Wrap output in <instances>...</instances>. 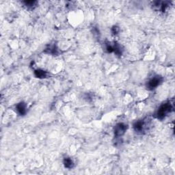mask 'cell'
<instances>
[{"label":"cell","instance_id":"1","mask_svg":"<svg viewBox=\"0 0 175 175\" xmlns=\"http://www.w3.org/2000/svg\"><path fill=\"white\" fill-rule=\"evenodd\" d=\"M173 105L170 102L163 103L157 109L155 116L159 120H163L173 111Z\"/></svg>","mask_w":175,"mask_h":175},{"label":"cell","instance_id":"2","mask_svg":"<svg viewBox=\"0 0 175 175\" xmlns=\"http://www.w3.org/2000/svg\"><path fill=\"white\" fill-rule=\"evenodd\" d=\"M148 125H149L148 121L143 119L136 121L134 124L133 127H134V131L136 133H138V134H143L144 132L146 131V130H147L148 129Z\"/></svg>","mask_w":175,"mask_h":175},{"label":"cell","instance_id":"3","mask_svg":"<svg viewBox=\"0 0 175 175\" xmlns=\"http://www.w3.org/2000/svg\"><path fill=\"white\" fill-rule=\"evenodd\" d=\"M163 77L160 75H156L152 77L147 83V88L149 90H153L163 82Z\"/></svg>","mask_w":175,"mask_h":175},{"label":"cell","instance_id":"4","mask_svg":"<svg viewBox=\"0 0 175 175\" xmlns=\"http://www.w3.org/2000/svg\"><path fill=\"white\" fill-rule=\"evenodd\" d=\"M128 126L124 123H118L114 127V135L116 138L121 137L125 134L126 131L127 130Z\"/></svg>","mask_w":175,"mask_h":175},{"label":"cell","instance_id":"5","mask_svg":"<svg viewBox=\"0 0 175 175\" xmlns=\"http://www.w3.org/2000/svg\"><path fill=\"white\" fill-rule=\"evenodd\" d=\"M16 111L20 116H24L27 113V105L24 102H20L16 105Z\"/></svg>","mask_w":175,"mask_h":175},{"label":"cell","instance_id":"6","mask_svg":"<svg viewBox=\"0 0 175 175\" xmlns=\"http://www.w3.org/2000/svg\"><path fill=\"white\" fill-rule=\"evenodd\" d=\"M45 53H46L47 54H51V55H58L59 51H58V49L56 45L52 44L49 45V46L45 49Z\"/></svg>","mask_w":175,"mask_h":175},{"label":"cell","instance_id":"7","mask_svg":"<svg viewBox=\"0 0 175 175\" xmlns=\"http://www.w3.org/2000/svg\"><path fill=\"white\" fill-rule=\"evenodd\" d=\"M63 164L64 167L66 168H68V169H72V168L74 167L73 161L70 157L64 158L63 161Z\"/></svg>","mask_w":175,"mask_h":175},{"label":"cell","instance_id":"8","mask_svg":"<svg viewBox=\"0 0 175 175\" xmlns=\"http://www.w3.org/2000/svg\"><path fill=\"white\" fill-rule=\"evenodd\" d=\"M35 76L39 79H44L47 76V73L42 69H37L34 71Z\"/></svg>","mask_w":175,"mask_h":175},{"label":"cell","instance_id":"9","mask_svg":"<svg viewBox=\"0 0 175 175\" xmlns=\"http://www.w3.org/2000/svg\"><path fill=\"white\" fill-rule=\"evenodd\" d=\"M23 3L25 4V6H26L28 8H33L34 6H36L37 2H36V1H25Z\"/></svg>","mask_w":175,"mask_h":175},{"label":"cell","instance_id":"10","mask_svg":"<svg viewBox=\"0 0 175 175\" xmlns=\"http://www.w3.org/2000/svg\"><path fill=\"white\" fill-rule=\"evenodd\" d=\"M120 31V29L118 26H113V28H112V34H117L118 32Z\"/></svg>","mask_w":175,"mask_h":175}]
</instances>
